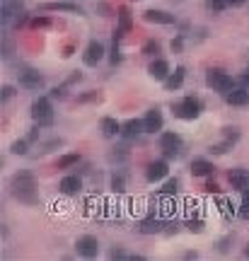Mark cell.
<instances>
[{
    "label": "cell",
    "mask_w": 249,
    "mask_h": 261,
    "mask_svg": "<svg viewBox=\"0 0 249 261\" xmlns=\"http://www.w3.org/2000/svg\"><path fill=\"white\" fill-rule=\"evenodd\" d=\"M10 189H12V196H15L17 201H22V203H27V206L39 203V196H36V179H34L32 172L20 169L17 174H12Z\"/></svg>",
    "instance_id": "cell-1"
},
{
    "label": "cell",
    "mask_w": 249,
    "mask_h": 261,
    "mask_svg": "<svg viewBox=\"0 0 249 261\" xmlns=\"http://www.w3.org/2000/svg\"><path fill=\"white\" fill-rule=\"evenodd\" d=\"M201 99L198 97H184V99H179V102H174L172 104V111H174V116L177 119H182V121H194L201 116Z\"/></svg>",
    "instance_id": "cell-2"
},
{
    "label": "cell",
    "mask_w": 249,
    "mask_h": 261,
    "mask_svg": "<svg viewBox=\"0 0 249 261\" xmlns=\"http://www.w3.org/2000/svg\"><path fill=\"white\" fill-rule=\"evenodd\" d=\"M32 119L39 123L42 128L54 123V107H51V97H36L32 102Z\"/></svg>",
    "instance_id": "cell-3"
},
{
    "label": "cell",
    "mask_w": 249,
    "mask_h": 261,
    "mask_svg": "<svg viewBox=\"0 0 249 261\" xmlns=\"http://www.w3.org/2000/svg\"><path fill=\"white\" fill-rule=\"evenodd\" d=\"M157 145H160L164 157H179L182 148H184V138L177 130H164V133H160V138H157Z\"/></svg>",
    "instance_id": "cell-4"
},
{
    "label": "cell",
    "mask_w": 249,
    "mask_h": 261,
    "mask_svg": "<svg viewBox=\"0 0 249 261\" xmlns=\"http://www.w3.org/2000/svg\"><path fill=\"white\" fill-rule=\"evenodd\" d=\"M206 85L211 90H216V92H223V95H228L230 90L235 87V80L225 73V70H220V68H211L206 73Z\"/></svg>",
    "instance_id": "cell-5"
},
{
    "label": "cell",
    "mask_w": 249,
    "mask_h": 261,
    "mask_svg": "<svg viewBox=\"0 0 249 261\" xmlns=\"http://www.w3.org/2000/svg\"><path fill=\"white\" fill-rule=\"evenodd\" d=\"M17 80H20V87L29 90V92H39V90H44V85H46L42 73H39V70H32V68L20 70V73H17Z\"/></svg>",
    "instance_id": "cell-6"
},
{
    "label": "cell",
    "mask_w": 249,
    "mask_h": 261,
    "mask_svg": "<svg viewBox=\"0 0 249 261\" xmlns=\"http://www.w3.org/2000/svg\"><path fill=\"white\" fill-rule=\"evenodd\" d=\"M75 251L82 259H95L99 254V239L92 237V235H82V237L75 242Z\"/></svg>",
    "instance_id": "cell-7"
},
{
    "label": "cell",
    "mask_w": 249,
    "mask_h": 261,
    "mask_svg": "<svg viewBox=\"0 0 249 261\" xmlns=\"http://www.w3.org/2000/svg\"><path fill=\"white\" fill-rule=\"evenodd\" d=\"M164 126V116L162 111L157 107H152L145 111V116H143V128H145V133H160Z\"/></svg>",
    "instance_id": "cell-8"
},
{
    "label": "cell",
    "mask_w": 249,
    "mask_h": 261,
    "mask_svg": "<svg viewBox=\"0 0 249 261\" xmlns=\"http://www.w3.org/2000/svg\"><path fill=\"white\" fill-rule=\"evenodd\" d=\"M167 174H170V164H167V160H155V162L148 164V169H145V179H148L150 184H155V182L167 179Z\"/></svg>",
    "instance_id": "cell-9"
},
{
    "label": "cell",
    "mask_w": 249,
    "mask_h": 261,
    "mask_svg": "<svg viewBox=\"0 0 249 261\" xmlns=\"http://www.w3.org/2000/svg\"><path fill=\"white\" fill-rule=\"evenodd\" d=\"M3 24H10L12 20L20 24L22 22V0H3Z\"/></svg>",
    "instance_id": "cell-10"
},
{
    "label": "cell",
    "mask_w": 249,
    "mask_h": 261,
    "mask_svg": "<svg viewBox=\"0 0 249 261\" xmlns=\"http://www.w3.org/2000/svg\"><path fill=\"white\" fill-rule=\"evenodd\" d=\"M102 58H104V44H99V41H90V44H87L85 54H82V63L90 65V68H95Z\"/></svg>",
    "instance_id": "cell-11"
},
{
    "label": "cell",
    "mask_w": 249,
    "mask_h": 261,
    "mask_svg": "<svg viewBox=\"0 0 249 261\" xmlns=\"http://www.w3.org/2000/svg\"><path fill=\"white\" fill-rule=\"evenodd\" d=\"M170 63L164 61V58H155L150 65H148V75L152 77V80H160V82H164L167 77H170Z\"/></svg>",
    "instance_id": "cell-12"
},
{
    "label": "cell",
    "mask_w": 249,
    "mask_h": 261,
    "mask_svg": "<svg viewBox=\"0 0 249 261\" xmlns=\"http://www.w3.org/2000/svg\"><path fill=\"white\" fill-rule=\"evenodd\" d=\"M58 189H61V194H65V196H77L80 189H82V179H80L77 174H68V177L61 179Z\"/></svg>",
    "instance_id": "cell-13"
},
{
    "label": "cell",
    "mask_w": 249,
    "mask_h": 261,
    "mask_svg": "<svg viewBox=\"0 0 249 261\" xmlns=\"http://www.w3.org/2000/svg\"><path fill=\"white\" fill-rule=\"evenodd\" d=\"M225 102L230 107H247L249 104V90L247 87H232L228 95H225Z\"/></svg>",
    "instance_id": "cell-14"
},
{
    "label": "cell",
    "mask_w": 249,
    "mask_h": 261,
    "mask_svg": "<svg viewBox=\"0 0 249 261\" xmlns=\"http://www.w3.org/2000/svg\"><path fill=\"white\" fill-rule=\"evenodd\" d=\"M141 133H145V128H143V119H129V121L121 123V136H123L126 141L138 138Z\"/></svg>",
    "instance_id": "cell-15"
},
{
    "label": "cell",
    "mask_w": 249,
    "mask_h": 261,
    "mask_svg": "<svg viewBox=\"0 0 249 261\" xmlns=\"http://www.w3.org/2000/svg\"><path fill=\"white\" fill-rule=\"evenodd\" d=\"M228 179H230V184H232V189H237V191H247V186H249V172H244L242 167L230 169Z\"/></svg>",
    "instance_id": "cell-16"
},
{
    "label": "cell",
    "mask_w": 249,
    "mask_h": 261,
    "mask_svg": "<svg viewBox=\"0 0 249 261\" xmlns=\"http://www.w3.org/2000/svg\"><path fill=\"white\" fill-rule=\"evenodd\" d=\"M143 20L150 22V24H172L174 15H170V12H164V10H155V8H150V10L143 12Z\"/></svg>",
    "instance_id": "cell-17"
},
{
    "label": "cell",
    "mask_w": 249,
    "mask_h": 261,
    "mask_svg": "<svg viewBox=\"0 0 249 261\" xmlns=\"http://www.w3.org/2000/svg\"><path fill=\"white\" fill-rule=\"evenodd\" d=\"M99 130L104 138H116V136H121V123L114 116H104L99 121Z\"/></svg>",
    "instance_id": "cell-18"
},
{
    "label": "cell",
    "mask_w": 249,
    "mask_h": 261,
    "mask_svg": "<svg viewBox=\"0 0 249 261\" xmlns=\"http://www.w3.org/2000/svg\"><path fill=\"white\" fill-rule=\"evenodd\" d=\"M184 77H186V68H184V65H177V68H174V73H170V77L164 80V87H167V92H174V90H179V87L184 85Z\"/></svg>",
    "instance_id": "cell-19"
},
{
    "label": "cell",
    "mask_w": 249,
    "mask_h": 261,
    "mask_svg": "<svg viewBox=\"0 0 249 261\" xmlns=\"http://www.w3.org/2000/svg\"><path fill=\"white\" fill-rule=\"evenodd\" d=\"M42 10L46 12H70V15H82V8L75 3H46L42 5Z\"/></svg>",
    "instance_id": "cell-20"
},
{
    "label": "cell",
    "mask_w": 249,
    "mask_h": 261,
    "mask_svg": "<svg viewBox=\"0 0 249 261\" xmlns=\"http://www.w3.org/2000/svg\"><path fill=\"white\" fill-rule=\"evenodd\" d=\"M213 172H216V164L211 162V160H203V157H201V160H194V162H191V174H194V177H211Z\"/></svg>",
    "instance_id": "cell-21"
},
{
    "label": "cell",
    "mask_w": 249,
    "mask_h": 261,
    "mask_svg": "<svg viewBox=\"0 0 249 261\" xmlns=\"http://www.w3.org/2000/svg\"><path fill=\"white\" fill-rule=\"evenodd\" d=\"M131 27H133V15H131V10L123 5V8H119V32H131Z\"/></svg>",
    "instance_id": "cell-22"
},
{
    "label": "cell",
    "mask_w": 249,
    "mask_h": 261,
    "mask_svg": "<svg viewBox=\"0 0 249 261\" xmlns=\"http://www.w3.org/2000/svg\"><path fill=\"white\" fill-rule=\"evenodd\" d=\"M77 162H80V155H77V152H68L63 157H58L56 167H58V169H68V167H75Z\"/></svg>",
    "instance_id": "cell-23"
},
{
    "label": "cell",
    "mask_w": 249,
    "mask_h": 261,
    "mask_svg": "<svg viewBox=\"0 0 249 261\" xmlns=\"http://www.w3.org/2000/svg\"><path fill=\"white\" fill-rule=\"evenodd\" d=\"M111 189H114L116 194H123V191H126V177L121 172H116L111 177Z\"/></svg>",
    "instance_id": "cell-24"
},
{
    "label": "cell",
    "mask_w": 249,
    "mask_h": 261,
    "mask_svg": "<svg viewBox=\"0 0 249 261\" xmlns=\"http://www.w3.org/2000/svg\"><path fill=\"white\" fill-rule=\"evenodd\" d=\"M160 230H162V223H160V220H143V225H141V232H145V235L160 232Z\"/></svg>",
    "instance_id": "cell-25"
},
{
    "label": "cell",
    "mask_w": 249,
    "mask_h": 261,
    "mask_svg": "<svg viewBox=\"0 0 249 261\" xmlns=\"http://www.w3.org/2000/svg\"><path fill=\"white\" fill-rule=\"evenodd\" d=\"M177 191H179V182H177V179H167V182L162 184V189H160V194L162 196H174Z\"/></svg>",
    "instance_id": "cell-26"
},
{
    "label": "cell",
    "mask_w": 249,
    "mask_h": 261,
    "mask_svg": "<svg viewBox=\"0 0 249 261\" xmlns=\"http://www.w3.org/2000/svg\"><path fill=\"white\" fill-rule=\"evenodd\" d=\"M232 145H235V143H230V141L216 143V145H211V148H208V152H211V155H225V152H228Z\"/></svg>",
    "instance_id": "cell-27"
},
{
    "label": "cell",
    "mask_w": 249,
    "mask_h": 261,
    "mask_svg": "<svg viewBox=\"0 0 249 261\" xmlns=\"http://www.w3.org/2000/svg\"><path fill=\"white\" fill-rule=\"evenodd\" d=\"M121 49H119V39H114V46H111V51H109V63L111 65H116V63H121Z\"/></svg>",
    "instance_id": "cell-28"
},
{
    "label": "cell",
    "mask_w": 249,
    "mask_h": 261,
    "mask_svg": "<svg viewBox=\"0 0 249 261\" xmlns=\"http://www.w3.org/2000/svg\"><path fill=\"white\" fill-rule=\"evenodd\" d=\"M10 152L12 155H27V152H29V141H15Z\"/></svg>",
    "instance_id": "cell-29"
},
{
    "label": "cell",
    "mask_w": 249,
    "mask_h": 261,
    "mask_svg": "<svg viewBox=\"0 0 249 261\" xmlns=\"http://www.w3.org/2000/svg\"><path fill=\"white\" fill-rule=\"evenodd\" d=\"M141 51H143V56H155L157 51H160V44L155 41V39H150V41H145V44H143V49H141Z\"/></svg>",
    "instance_id": "cell-30"
},
{
    "label": "cell",
    "mask_w": 249,
    "mask_h": 261,
    "mask_svg": "<svg viewBox=\"0 0 249 261\" xmlns=\"http://www.w3.org/2000/svg\"><path fill=\"white\" fill-rule=\"evenodd\" d=\"M206 8L211 12H223L228 8V0H206Z\"/></svg>",
    "instance_id": "cell-31"
},
{
    "label": "cell",
    "mask_w": 249,
    "mask_h": 261,
    "mask_svg": "<svg viewBox=\"0 0 249 261\" xmlns=\"http://www.w3.org/2000/svg\"><path fill=\"white\" fill-rule=\"evenodd\" d=\"M223 138L225 141H230V143H237L239 141V128H223Z\"/></svg>",
    "instance_id": "cell-32"
},
{
    "label": "cell",
    "mask_w": 249,
    "mask_h": 261,
    "mask_svg": "<svg viewBox=\"0 0 249 261\" xmlns=\"http://www.w3.org/2000/svg\"><path fill=\"white\" fill-rule=\"evenodd\" d=\"M97 99H99V95L95 92V90H90L87 95H80V97H77V104H85V102H97Z\"/></svg>",
    "instance_id": "cell-33"
},
{
    "label": "cell",
    "mask_w": 249,
    "mask_h": 261,
    "mask_svg": "<svg viewBox=\"0 0 249 261\" xmlns=\"http://www.w3.org/2000/svg\"><path fill=\"white\" fill-rule=\"evenodd\" d=\"M61 145H63V141H61V138H54V141L44 143V145H42V152H51L54 148H61Z\"/></svg>",
    "instance_id": "cell-34"
},
{
    "label": "cell",
    "mask_w": 249,
    "mask_h": 261,
    "mask_svg": "<svg viewBox=\"0 0 249 261\" xmlns=\"http://www.w3.org/2000/svg\"><path fill=\"white\" fill-rule=\"evenodd\" d=\"M186 228H189V232H203V220H189Z\"/></svg>",
    "instance_id": "cell-35"
},
{
    "label": "cell",
    "mask_w": 249,
    "mask_h": 261,
    "mask_svg": "<svg viewBox=\"0 0 249 261\" xmlns=\"http://www.w3.org/2000/svg\"><path fill=\"white\" fill-rule=\"evenodd\" d=\"M15 97V87L12 85H3V102H10Z\"/></svg>",
    "instance_id": "cell-36"
},
{
    "label": "cell",
    "mask_w": 249,
    "mask_h": 261,
    "mask_svg": "<svg viewBox=\"0 0 249 261\" xmlns=\"http://www.w3.org/2000/svg\"><path fill=\"white\" fill-rule=\"evenodd\" d=\"M39 130H42V126L36 123V126H34V128L29 130V136H27V141H29V143H36V141H39V136H42Z\"/></svg>",
    "instance_id": "cell-37"
},
{
    "label": "cell",
    "mask_w": 249,
    "mask_h": 261,
    "mask_svg": "<svg viewBox=\"0 0 249 261\" xmlns=\"http://www.w3.org/2000/svg\"><path fill=\"white\" fill-rule=\"evenodd\" d=\"M109 259H126V251L121 249V247H114V249L109 251Z\"/></svg>",
    "instance_id": "cell-38"
},
{
    "label": "cell",
    "mask_w": 249,
    "mask_h": 261,
    "mask_svg": "<svg viewBox=\"0 0 249 261\" xmlns=\"http://www.w3.org/2000/svg\"><path fill=\"white\" fill-rule=\"evenodd\" d=\"M65 97V87H54L51 90V99H63Z\"/></svg>",
    "instance_id": "cell-39"
},
{
    "label": "cell",
    "mask_w": 249,
    "mask_h": 261,
    "mask_svg": "<svg viewBox=\"0 0 249 261\" xmlns=\"http://www.w3.org/2000/svg\"><path fill=\"white\" fill-rule=\"evenodd\" d=\"M32 24L34 27H51V20H49V17H36Z\"/></svg>",
    "instance_id": "cell-40"
},
{
    "label": "cell",
    "mask_w": 249,
    "mask_h": 261,
    "mask_svg": "<svg viewBox=\"0 0 249 261\" xmlns=\"http://www.w3.org/2000/svg\"><path fill=\"white\" fill-rule=\"evenodd\" d=\"M244 3H249V0H228V8H242Z\"/></svg>",
    "instance_id": "cell-41"
},
{
    "label": "cell",
    "mask_w": 249,
    "mask_h": 261,
    "mask_svg": "<svg viewBox=\"0 0 249 261\" xmlns=\"http://www.w3.org/2000/svg\"><path fill=\"white\" fill-rule=\"evenodd\" d=\"M172 51H182V36H177L172 41Z\"/></svg>",
    "instance_id": "cell-42"
},
{
    "label": "cell",
    "mask_w": 249,
    "mask_h": 261,
    "mask_svg": "<svg viewBox=\"0 0 249 261\" xmlns=\"http://www.w3.org/2000/svg\"><path fill=\"white\" fill-rule=\"evenodd\" d=\"M80 77H82V75H80V73H77V70H75V73H73V75L68 77V82H65V85H73V82H77V80H80Z\"/></svg>",
    "instance_id": "cell-43"
},
{
    "label": "cell",
    "mask_w": 249,
    "mask_h": 261,
    "mask_svg": "<svg viewBox=\"0 0 249 261\" xmlns=\"http://www.w3.org/2000/svg\"><path fill=\"white\" fill-rule=\"evenodd\" d=\"M206 191L208 194H218L220 189H218V184H206Z\"/></svg>",
    "instance_id": "cell-44"
},
{
    "label": "cell",
    "mask_w": 249,
    "mask_h": 261,
    "mask_svg": "<svg viewBox=\"0 0 249 261\" xmlns=\"http://www.w3.org/2000/svg\"><path fill=\"white\" fill-rule=\"evenodd\" d=\"M73 56V46H65L63 49V58H70Z\"/></svg>",
    "instance_id": "cell-45"
},
{
    "label": "cell",
    "mask_w": 249,
    "mask_h": 261,
    "mask_svg": "<svg viewBox=\"0 0 249 261\" xmlns=\"http://www.w3.org/2000/svg\"><path fill=\"white\" fill-rule=\"evenodd\" d=\"M242 208H244V210H242V218H249V203H247V201L242 203Z\"/></svg>",
    "instance_id": "cell-46"
},
{
    "label": "cell",
    "mask_w": 249,
    "mask_h": 261,
    "mask_svg": "<svg viewBox=\"0 0 249 261\" xmlns=\"http://www.w3.org/2000/svg\"><path fill=\"white\" fill-rule=\"evenodd\" d=\"M242 82H247V85H249V65L244 68V75H242Z\"/></svg>",
    "instance_id": "cell-47"
},
{
    "label": "cell",
    "mask_w": 249,
    "mask_h": 261,
    "mask_svg": "<svg viewBox=\"0 0 249 261\" xmlns=\"http://www.w3.org/2000/svg\"><path fill=\"white\" fill-rule=\"evenodd\" d=\"M247 256H249V247H247Z\"/></svg>",
    "instance_id": "cell-48"
},
{
    "label": "cell",
    "mask_w": 249,
    "mask_h": 261,
    "mask_svg": "<svg viewBox=\"0 0 249 261\" xmlns=\"http://www.w3.org/2000/svg\"><path fill=\"white\" fill-rule=\"evenodd\" d=\"M247 191H249V186H247Z\"/></svg>",
    "instance_id": "cell-49"
}]
</instances>
